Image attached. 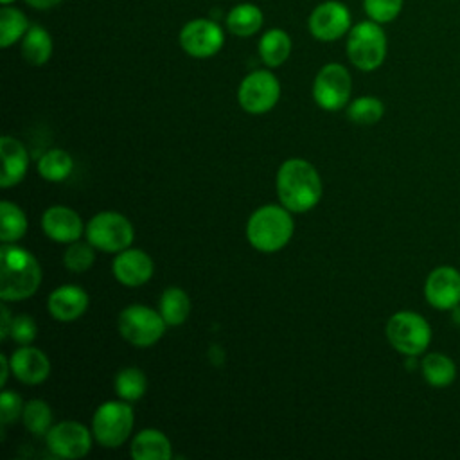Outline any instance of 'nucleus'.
Segmentation results:
<instances>
[{
    "instance_id": "nucleus-39",
    "label": "nucleus",
    "mask_w": 460,
    "mask_h": 460,
    "mask_svg": "<svg viewBox=\"0 0 460 460\" xmlns=\"http://www.w3.org/2000/svg\"><path fill=\"white\" fill-rule=\"evenodd\" d=\"M2 2V5H11L14 0H0Z\"/></svg>"
},
{
    "instance_id": "nucleus-13",
    "label": "nucleus",
    "mask_w": 460,
    "mask_h": 460,
    "mask_svg": "<svg viewBox=\"0 0 460 460\" xmlns=\"http://www.w3.org/2000/svg\"><path fill=\"white\" fill-rule=\"evenodd\" d=\"M45 440L52 455L61 458H81L92 447L90 431L75 420H63L52 426L45 435Z\"/></svg>"
},
{
    "instance_id": "nucleus-7",
    "label": "nucleus",
    "mask_w": 460,
    "mask_h": 460,
    "mask_svg": "<svg viewBox=\"0 0 460 460\" xmlns=\"http://www.w3.org/2000/svg\"><path fill=\"white\" fill-rule=\"evenodd\" d=\"M165 325L167 323L160 313L140 304L129 305L119 314V332L135 347H151L156 343L162 338Z\"/></svg>"
},
{
    "instance_id": "nucleus-38",
    "label": "nucleus",
    "mask_w": 460,
    "mask_h": 460,
    "mask_svg": "<svg viewBox=\"0 0 460 460\" xmlns=\"http://www.w3.org/2000/svg\"><path fill=\"white\" fill-rule=\"evenodd\" d=\"M0 365H2V376H0V385L4 386L7 383V377H9V370H11V361L9 358H5L4 354L0 356Z\"/></svg>"
},
{
    "instance_id": "nucleus-14",
    "label": "nucleus",
    "mask_w": 460,
    "mask_h": 460,
    "mask_svg": "<svg viewBox=\"0 0 460 460\" xmlns=\"http://www.w3.org/2000/svg\"><path fill=\"white\" fill-rule=\"evenodd\" d=\"M424 296L431 307L447 311L460 305V271L453 266H438L424 282Z\"/></svg>"
},
{
    "instance_id": "nucleus-6",
    "label": "nucleus",
    "mask_w": 460,
    "mask_h": 460,
    "mask_svg": "<svg viewBox=\"0 0 460 460\" xmlns=\"http://www.w3.org/2000/svg\"><path fill=\"white\" fill-rule=\"evenodd\" d=\"M133 428V410L128 401H106L102 402L92 420L95 440L104 447H119L124 444Z\"/></svg>"
},
{
    "instance_id": "nucleus-1",
    "label": "nucleus",
    "mask_w": 460,
    "mask_h": 460,
    "mask_svg": "<svg viewBox=\"0 0 460 460\" xmlns=\"http://www.w3.org/2000/svg\"><path fill=\"white\" fill-rule=\"evenodd\" d=\"M277 194L289 212L311 210L322 196V181L316 169L302 160H286L277 172Z\"/></svg>"
},
{
    "instance_id": "nucleus-32",
    "label": "nucleus",
    "mask_w": 460,
    "mask_h": 460,
    "mask_svg": "<svg viewBox=\"0 0 460 460\" xmlns=\"http://www.w3.org/2000/svg\"><path fill=\"white\" fill-rule=\"evenodd\" d=\"M93 261H95L93 246L90 243H79V241L70 243V246L66 248L65 257H63L66 270H70L74 273L86 271L93 264Z\"/></svg>"
},
{
    "instance_id": "nucleus-18",
    "label": "nucleus",
    "mask_w": 460,
    "mask_h": 460,
    "mask_svg": "<svg viewBox=\"0 0 460 460\" xmlns=\"http://www.w3.org/2000/svg\"><path fill=\"white\" fill-rule=\"evenodd\" d=\"M88 307V295L75 284H65L49 296V313L59 322L77 320Z\"/></svg>"
},
{
    "instance_id": "nucleus-10",
    "label": "nucleus",
    "mask_w": 460,
    "mask_h": 460,
    "mask_svg": "<svg viewBox=\"0 0 460 460\" xmlns=\"http://www.w3.org/2000/svg\"><path fill=\"white\" fill-rule=\"evenodd\" d=\"M280 97V83L270 70H253L239 84L237 99L244 111L261 115L270 111Z\"/></svg>"
},
{
    "instance_id": "nucleus-35",
    "label": "nucleus",
    "mask_w": 460,
    "mask_h": 460,
    "mask_svg": "<svg viewBox=\"0 0 460 460\" xmlns=\"http://www.w3.org/2000/svg\"><path fill=\"white\" fill-rule=\"evenodd\" d=\"M23 406L25 404L18 394L4 390L0 395V422L5 426L18 420L23 413Z\"/></svg>"
},
{
    "instance_id": "nucleus-4",
    "label": "nucleus",
    "mask_w": 460,
    "mask_h": 460,
    "mask_svg": "<svg viewBox=\"0 0 460 460\" xmlns=\"http://www.w3.org/2000/svg\"><path fill=\"white\" fill-rule=\"evenodd\" d=\"M347 58L361 72L379 68L386 58V34L381 23L363 20L350 27L347 34Z\"/></svg>"
},
{
    "instance_id": "nucleus-33",
    "label": "nucleus",
    "mask_w": 460,
    "mask_h": 460,
    "mask_svg": "<svg viewBox=\"0 0 460 460\" xmlns=\"http://www.w3.org/2000/svg\"><path fill=\"white\" fill-rule=\"evenodd\" d=\"M404 0H363V9L368 20L381 25L394 22L402 11Z\"/></svg>"
},
{
    "instance_id": "nucleus-3",
    "label": "nucleus",
    "mask_w": 460,
    "mask_h": 460,
    "mask_svg": "<svg viewBox=\"0 0 460 460\" xmlns=\"http://www.w3.org/2000/svg\"><path fill=\"white\" fill-rule=\"evenodd\" d=\"M293 228L295 225L286 207L264 205L250 216L246 235L253 248L261 252H277L288 244Z\"/></svg>"
},
{
    "instance_id": "nucleus-26",
    "label": "nucleus",
    "mask_w": 460,
    "mask_h": 460,
    "mask_svg": "<svg viewBox=\"0 0 460 460\" xmlns=\"http://www.w3.org/2000/svg\"><path fill=\"white\" fill-rule=\"evenodd\" d=\"M29 20L18 7L4 5L0 9V47L7 49L25 36L29 31Z\"/></svg>"
},
{
    "instance_id": "nucleus-20",
    "label": "nucleus",
    "mask_w": 460,
    "mask_h": 460,
    "mask_svg": "<svg viewBox=\"0 0 460 460\" xmlns=\"http://www.w3.org/2000/svg\"><path fill=\"white\" fill-rule=\"evenodd\" d=\"M226 29L239 38H248L259 32L264 22V14L259 5L252 2H241L235 4L228 13H226Z\"/></svg>"
},
{
    "instance_id": "nucleus-36",
    "label": "nucleus",
    "mask_w": 460,
    "mask_h": 460,
    "mask_svg": "<svg viewBox=\"0 0 460 460\" xmlns=\"http://www.w3.org/2000/svg\"><path fill=\"white\" fill-rule=\"evenodd\" d=\"M11 323H13L11 313H9V309L5 307V304H2V327H0V338H2V340H7V338H9Z\"/></svg>"
},
{
    "instance_id": "nucleus-30",
    "label": "nucleus",
    "mask_w": 460,
    "mask_h": 460,
    "mask_svg": "<svg viewBox=\"0 0 460 460\" xmlns=\"http://www.w3.org/2000/svg\"><path fill=\"white\" fill-rule=\"evenodd\" d=\"M23 426L36 437L47 435L52 428V411L49 404L41 399H32L23 406L22 413Z\"/></svg>"
},
{
    "instance_id": "nucleus-37",
    "label": "nucleus",
    "mask_w": 460,
    "mask_h": 460,
    "mask_svg": "<svg viewBox=\"0 0 460 460\" xmlns=\"http://www.w3.org/2000/svg\"><path fill=\"white\" fill-rule=\"evenodd\" d=\"M23 2L36 11H49L61 4V0H23Z\"/></svg>"
},
{
    "instance_id": "nucleus-12",
    "label": "nucleus",
    "mask_w": 460,
    "mask_h": 460,
    "mask_svg": "<svg viewBox=\"0 0 460 460\" xmlns=\"http://www.w3.org/2000/svg\"><path fill=\"white\" fill-rule=\"evenodd\" d=\"M180 47L192 58L203 59L217 54L225 43V32L210 18H194L180 31Z\"/></svg>"
},
{
    "instance_id": "nucleus-8",
    "label": "nucleus",
    "mask_w": 460,
    "mask_h": 460,
    "mask_svg": "<svg viewBox=\"0 0 460 460\" xmlns=\"http://www.w3.org/2000/svg\"><path fill=\"white\" fill-rule=\"evenodd\" d=\"M133 225L119 212H99L86 225V239L102 252H122L133 243Z\"/></svg>"
},
{
    "instance_id": "nucleus-16",
    "label": "nucleus",
    "mask_w": 460,
    "mask_h": 460,
    "mask_svg": "<svg viewBox=\"0 0 460 460\" xmlns=\"http://www.w3.org/2000/svg\"><path fill=\"white\" fill-rule=\"evenodd\" d=\"M113 275L124 286H142L153 275V261L142 250L126 248L113 261Z\"/></svg>"
},
{
    "instance_id": "nucleus-19",
    "label": "nucleus",
    "mask_w": 460,
    "mask_h": 460,
    "mask_svg": "<svg viewBox=\"0 0 460 460\" xmlns=\"http://www.w3.org/2000/svg\"><path fill=\"white\" fill-rule=\"evenodd\" d=\"M0 155H2L0 185L4 189H9L23 180L29 165V155L23 144L13 137H2Z\"/></svg>"
},
{
    "instance_id": "nucleus-34",
    "label": "nucleus",
    "mask_w": 460,
    "mask_h": 460,
    "mask_svg": "<svg viewBox=\"0 0 460 460\" xmlns=\"http://www.w3.org/2000/svg\"><path fill=\"white\" fill-rule=\"evenodd\" d=\"M38 334L36 322L29 314H18L13 318L11 323V332L9 336L18 343V345H31Z\"/></svg>"
},
{
    "instance_id": "nucleus-21",
    "label": "nucleus",
    "mask_w": 460,
    "mask_h": 460,
    "mask_svg": "<svg viewBox=\"0 0 460 460\" xmlns=\"http://www.w3.org/2000/svg\"><path fill=\"white\" fill-rule=\"evenodd\" d=\"M171 442L158 429H142L131 442V456L135 460H167L171 458Z\"/></svg>"
},
{
    "instance_id": "nucleus-15",
    "label": "nucleus",
    "mask_w": 460,
    "mask_h": 460,
    "mask_svg": "<svg viewBox=\"0 0 460 460\" xmlns=\"http://www.w3.org/2000/svg\"><path fill=\"white\" fill-rule=\"evenodd\" d=\"M11 372L25 385H38L50 374L49 358L36 347L20 345L9 358Z\"/></svg>"
},
{
    "instance_id": "nucleus-17",
    "label": "nucleus",
    "mask_w": 460,
    "mask_h": 460,
    "mask_svg": "<svg viewBox=\"0 0 460 460\" xmlns=\"http://www.w3.org/2000/svg\"><path fill=\"white\" fill-rule=\"evenodd\" d=\"M41 228L56 243H74L83 234V221L68 207H50L41 216Z\"/></svg>"
},
{
    "instance_id": "nucleus-27",
    "label": "nucleus",
    "mask_w": 460,
    "mask_h": 460,
    "mask_svg": "<svg viewBox=\"0 0 460 460\" xmlns=\"http://www.w3.org/2000/svg\"><path fill=\"white\" fill-rule=\"evenodd\" d=\"M0 239L4 243H14L22 239L27 232V217L25 214L11 201L4 199L0 203Z\"/></svg>"
},
{
    "instance_id": "nucleus-2",
    "label": "nucleus",
    "mask_w": 460,
    "mask_h": 460,
    "mask_svg": "<svg viewBox=\"0 0 460 460\" xmlns=\"http://www.w3.org/2000/svg\"><path fill=\"white\" fill-rule=\"evenodd\" d=\"M41 282V268L36 257L14 244L0 248V296L2 300H23L36 293Z\"/></svg>"
},
{
    "instance_id": "nucleus-22",
    "label": "nucleus",
    "mask_w": 460,
    "mask_h": 460,
    "mask_svg": "<svg viewBox=\"0 0 460 460\" xmlns=\"http://www.w3.org/2000/svg\"><path fill=\"white\" fill-rule=\"evenodd\" d=\"M52 38L50 32L41 25H31L22 38V56L29 65L41 66L52 56Z\"/></svg>"
},
{
    "instance_id": "nucleus-25",
    "label": "nucleus",
    "mask_w": 460,
    "mask_h": 460,
    "mask_svg": "<svg viewBox=\"0 0 460 460\" xmlns=\"http://www.w3.org/2000/svg\"><path fill=\"white\" fill-rule=\"evenodd\" d=\"M190 313V300L181 288H167L160 296V314L167 325H181Z\"/></svg>"
},
{
    "instance_id": "nucleus-29",
    "label": "nucleus",
    "mask_w": 460,
    "mask_h": 460,
    "mask_svg": "<svg viewBox=\"0 0 460 460\" xmlns=\"http://www.w3.org/2000/svg\"><path fill=\"white\" fill-rule=\"evenodd\" d=\"M147 388V379L140 368L128 367L115 376V392L120 399L133 402L138 401Z\"/></svg>"
},
{
    "instance_id": "nucleus-9",
    "label": "nucleus",
    "mask_w": 460,
    "mask_h": 460,
    "mask_svg": "<svg viewBox=\"0 0 460 460\" xmlns=\"http://www.w3.org/2000/svg\"><path fill=\"white\" fill-rule=\"evenodd\" d=\"M350 90V74L340 63L323 65L313 81V99L327 111L341 110L349 102Z\"/></svg>"
},
{
    "instance_id": "nucleus-23",
    "label": "nucleus",
    "mask_w": 460,
    "mask_h": 460,
    "mask_svg": "<svg viewBox=\"0 0 460 460\" xmlns=\"http://www.w3.org/2000/svg\"><path fill=\"white\" fill-rule=\"evenodd\" d=\"M259 56L266 66H280L291 54V38L284 29H270L259 40Z\"/></svg>"
},
{
    "instance_id": "nucleus-28",
    "label": "nucleus",
    "mask_w": 460,
    "mask_h": 460,
    "mask_svg": "<svg viewBox=\"0 0 460 460\" xmlns=\"http://www.w3.org/2000/svg\"><path fill=\"white\" fill-rule=\"evenodd\" d=\"M72 158L63 149H50L38 160V172L49 181H61L72 172Z\"/></svg>"
},
{
    "instance_id": "nucleus-11",
    "label": "nucleus",
    "mask_w": 460,
    "mask_h": 460,
    "mask_svg": "<svg viewBox=\"0 0 460 460\" xmlns=\"http://www.w3.org/2000/svg\"><path fill=\"white\" fill-rule=\"evenodd\" d=\"M352 16L347 4L340 0L320 2L307 18V29L318 41H336L349 34Z\"/></svg>"
},
{
    "instance_id": "nucleus-24",
    "label": "nucleus",
    "mask_w": 460,
    "mask_h": 460,
    "mask_svg": "<svg viewBox=\"0 0 460 460\" xmlns=\"http://www.w3.org/2000/svg\"><path fill=\"white\" fill-rule=\"evenodd\" d=\"M420 372L428 385L433 388H444L455 381L456 365L447 354L429 352L420 361Z\"/></svg>"
},
{
    "instance_id": "nucleus-5",
    "label": "nucleus",
    "mask_w": 460,
    "mask_h": 460,
    "mask_svg": "<svg viewBox=\"0 0 460 460\" xmlns=\"http://www.w3.org/2000/svg\"><path fill=\"white\" fill-rule=\"evenodd\" d=\"M390 345L404 356L422 354L431 341V327L424 316L415 311H399L386 323Z\"/></svg>"
},
{
    "instance_id": "nucleus-31",
    "label": "nucleus",
    "mask_w": 460,
    "mask_h": 460,
    "mask_svg": "<svg viewBox=\"0 0 460 460\" xmlns=\"http://www.w3.org/2000/svg\"><path fill=\"white\" fill-rule=\"evenodd\" d=\"M385 113V106L377 97L363 95L347 106V117L356 124H374Z\"/></svg>"
}]
</instances>
